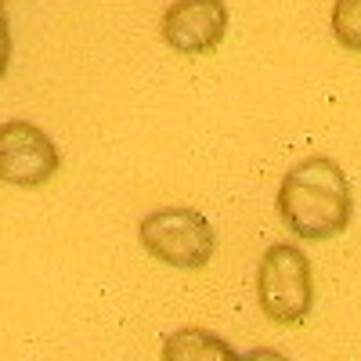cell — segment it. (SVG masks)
Instances as JSON below:
<instances>
[{"instance_id":"5b68a950","label":"cell","mask_w":361,"mask_h":361,"mask_svg":"<svg viewBox=\"0 0 361 361\" xmlns=\"http://www.w3.org/2000/svg\"><path fill=\"white\" fill-rule=\"evenodd\" d=\"M159 33L170 51L185 58L214 54L228 33V4L224 0H173L163 11Z\"/></svg>"},{"instance_id":"52a82bcc","label":"cell","mask_w":361,"mask_h":361,"mask_svg":"<svg viewBox=\"0 0 361 361\" xmlns=\"http://www.w3.org/2000/svg\"><path fill=\"white\" fill-rule=\"evenodd\" d=\"M329 25H333V37L340 47L361 54V0H336Z\"/></svg>"},{"instance_id":"6da1fadb","label":"cell","mask_w":361,"mask_h":361,"mask_svg":"<svg viewBox=\"0 0 361 361\" xmlns=\"http://www.w3.org/2000/svg\"><path fill=\"white\" fill-rule=\"evenodd\" d=\"M275 206L282 224L304 243H325L343 235L354 217L350 180L343 166L329 156H307L289 166Z\"/></svg>"},{"instance_id":"9c48e42d","label":"cell","mask_w":361,"mask_h":361,"mask_svg":"<svg viewBox=\"0 0 361 361\" xmlns=\"http://www.w3.org/2000/svg\"><path fill=\"white\" fill-rule=\"evenodd\" d=\"M8 66H11V29L4 25L0 29V80L8 76Z\"/></svg>"},{"instance_id":"30bf717a","label":"cell","mask_w":361,"mask_h":361,"mask_svg":"<svg viewBox=\"0 0 361 361\" xmlns=\"http://www.w3.org/2000/svg\"><path fill=\"white\" fill-rule=\"evenodd\" d=\"M4 25H8V4L0 0V29H4Z\"/></svg>"},{"instance_id":"ba28073f","label":"cell","mask_w":361,"mask_h":361,"mask_svg":"<svg viewBox=\"0 0 361 361\" xmlns=\"http://www.w3.org/2000/svg\"><path fill=\"white\" fill-rule=\"evenodd\" d=\"M235 361H293V357L282 354V350H275V347H253L246 354H238Z\"/></svg>"},{"instance_id":"8992f818","label":"cell","mask_w":361,"mask_h":361,"mask_svg":"<svg viewBox=\"0 0 361 361\" xmlns=\"http://www.w3.org/2000/svg\"><path fill=\"white\" fill-rule=\"evenodd\" d=\"M235 347L202 325H185L163 340V361H235Z\"/></svg>"},{"instance_id":"277c9868","label":"cell","mask_w":361,"mask_h":361,"mask_svg":"<svg viewBox=\"0 0 361 361\" xmlns=\"http://www.w3.org/2000/svg\"><path fill=\"white\" fill-rule=\"evenodd\" d=\"M62 170V152L51 134L29 119L0 123V180L11 188H44Z\"/></svg>"},{"instance_id":"7a4b0ae2","label":"cell","mask_w":361,"mask_h":361,"mask_svg":"<svg viewBox=\"0 0 361 361\" xmlns=\"http://www.w3.org/2000/svg\"><path fill=\"white\" fill-rule=\"evenodd\" d=\"M137 243L148 257L166 264V267L202 271L214 260L217 231L206 221L202 209H195V206H159V209L141 217Z\"/></svg>"},{"instance_id":"3957f363","label":"cell","mask_w":361,"mask_h":361,"mask_svg":"<svg viewBox=\"0 0 361 361\" xmlns=\"http://www.w3.org/2000/svg\"><path fill=\"white\" fill-rule=\"evenodd\" d=\"M257 304L275 325H300L314 304V275L307 253L293 243L267 246L257 264Z\"/></svg>"}]
</instances>
